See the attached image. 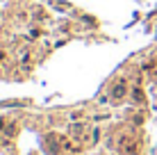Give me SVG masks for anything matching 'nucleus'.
<instances>
[{
  "mask_svg": "<svg viewBox=\"0 0 157 155\" xmlns=\"http://www.w3.org/2000/svg\"><path fill=\"white\" fill-rule=\"evenodd\" d=\"M132 96H134V100H139V103H144V91H141V89H139V87H134Z\"/></svg>",
  "mask_w": 157,
  "mask_h": 155,
  "instance_id": "2",
  "label": "nucleus"
},
{
  "mask_svg": "<svg viewBox=\"0 0 157 155\" xmlns=\"http://www.w3.org/2000/svg\"><path fill=\"white\" fill-rule=\"evenodd\" d=\"M125 94V80H118V82L114 84V89H112V96H114V98H121V96Z\"/></svg>",
  "mask_w": 157,
  "mask_h": 155,
  "instance_id": "1",
  "label": "nucleus"
}]
</instances>
